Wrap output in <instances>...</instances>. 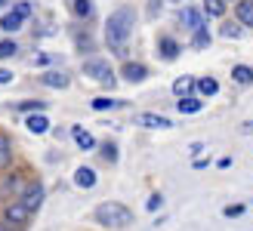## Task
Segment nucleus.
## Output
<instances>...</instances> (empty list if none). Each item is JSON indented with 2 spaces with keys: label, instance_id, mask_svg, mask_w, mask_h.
Instances as JSON below:
<instances>
[{
  "label": "nucleus",
  "instance_id": "obj_1",
  "mask_svg": "<svg viewBox=\"0 0 253 231\" xmlns=\"http://www.w3.org/2000/svg\"><path fill=\"white\" fill-rule=\"evenodd\" d=\"M133 25H136V12L133 6H118L111 16L105 19V43L108 49H115V53H124L126 40H130L133 34Z\"/></svg>",
  "mask_w": 253,
  "mask_h": 231
},
{
  "label": "nucleus",
  "instance_id": "obj_2",
  "mask_svg": "<svg viewBox=\"0 0 253 231\" xmlns=\"http://www.w3.org/2000/svg\"><path fill=\"white\" fill-rule=\"evenodd\" d=\"M93 219L108 231H118V228H126L133 222V210L126 207V203H121V200H102L93 210Z\"/></svg>",
  "mask_w": 253,
  "mask_h": 231
},
{
  "label": "nucleus",
  "instance_id": "obj_3",
  "mask_svg": "<svg viewBox=\"0 0 253 231\" xmlns=\"http://www.w3.org/2000/svg\"><path fill=\"white\" fill-rule=\"evenodd\" d=\"M84 74H86V77H93V80H99V83L108 86V89H115V86H118L115 71H111V68H108V62H102V59H86V62H84Z\"/></svg>",
  "mask_w": 253,
  "mask_h": 231
},
{
  "label": "nucleus",
  "instance_id": "obj_4",
  "mask_svg": "<svg viewBox=\"0 0 253 231\" xmlns=\"http://www.w3.org/2000/svg\"><path fill=\"white\" fill-rule=\"evenodd\" d=\"M31 219V210L25 207L22 200H16V203H9V207L3 210V222L9 225V228H22L25 222Z\"/></svg>",
  "mask_w": 253,
  "mask_h": 231
},
{
  "label": "nucleus",
  "instance_id": "obj_5",
  "mask_svg": "<svg viewBox=\"0 0 253 231\" xmlns=\"http://www.w3.org/2000/svg\"><path fill=\"white\" fill-rule=\"evenodd\" d=\"M139 126H145V130H170L173 120L170 117H164V114H155V111H142V114H136L133 117Z\"/></svg>",
  "mask_w": 253,
  "mask_h": 231
},
{
  "label": "nucleus",
  "instance_id": "obj_6",
  "mask_svg": "<svg viewBox=\"0 0 253 231\" xmlns=\"http://www.w3.org/2000/svg\"><path fill=\"white\" fill-rule=\"evenodd\" d=\"M179 25L182 28H188V31H198V28H204L207 25V19H204V9H195V6H185L182 12H179Z\"/></svg>",
  "mask_w": 253,
  "mask_h": 231
},
{
  "label": "nucleus",
  "instance_id": "obj_7",
  "mask_svg": "<svg viewBox=\"0 0 253 231\" xmlns=\"http://www.w3.org/2000/svg\"><path fill=\"white\" fill-rule=\"evenodd\" d=\"M22 203H25V207H28L31 213L37 210V207H41V203H43V185L41 182H31V185H25L22 188V197H19Z\"/></svg>",
  "mask_w": 253,
  "mask_h": 231
},
{
  "label": "nucleus",
  "instance_id": "obj_8",
  "mask_svg": "<svg viewBox=\"0 0 253 231\" xmlns=\"http://www.w3.org/2000/svg\"><path fill=\"white\" fill-rule=\"evenodd\" d=\"M145 77H148V68L142 65V62H124L121 80H126V83H142Z\"/></svg>",
  "mask_w": 253,
  "mask_h": 231
},
{
  "label": "nucleus",
  "instance_id": "obj_9",
  "mask_svg": "<svg viewBox=\"0 0 253 231\" xmlns=\"http://www.w3.org/2000/svg\"><path fill=\"white\" fill-rule=\"evenodd\" d=\"M41 80H43V86H49V89H68V83H71V77L65 74V71H43V77H41Z\"/></svg>",
  "mask_w": 253,
  "mask_h": 231
},
{
  "label": "nucleus",
  "instance_id": "obj_10",
  "mask_svg": "<svg viewBox=\"0 0 253 231\" xmlns=\"http://www.w3.org/2000/svg\"><path fill=\"white\" fill-rule=\"evenodd\" d=\"M158 53H161V59L173 62V59H179L182 46H179V40H176V37H161V40H158Z\"/></svg>",
  "mask_w": 253,
  "mask_h": 231
},
{
  "label": "nucleus",
  "instance_id": "obj_11",
  "mask_svg": "<svg viewBox=\"0 0 253 231\" xmlns=\"http://www.w3.org/2000/svg\"><path fill=\"white\" fill-rule=\"evenodd\" d=\"M235 19H238V25H241V28H253V0H238Z\"/></svg>",
  "mask_w": 253,
  "mask_h": 231
},
{
  "label": "nucleus",
  "instance_id": "obj_12",
  "mask_svg": "<svg viewBox=\"0 0 253 231\" xmlns=\"http://www.w3.org/2000/svg\"><path fill=\"white\" fill-rule=\"evenodd\" d=\"M25 126H28V133L43 136V133L49 130V117H46L43 111H37V114H31V117H25Z\"/></svg>",
  "mask_w": 253,
  "mask_h": 231
},
{
  "label": "nucleus",
  "instance_id": "obj_13",
  "mask_svg": "<svg viewBox=\"0 0 253 231\" xmlns=\"http://www.w3.org/2000/svg\"><path fill=\"white\" fill-rule=\"evenodd\" d=\"M195 77H188V74H182V77H176L173 80V93H176V99H185V96H195Z\"/></svg>",
  "mask_w": 253,
  "mask_h": 231
},
{
  "label": "nucleus",
  "instance_id": "obj_14",
  "mask_svg": "<svg viewBox=\"0 0 253 231\" xmlns=\"http://www.w3.org/2000/svg\"><path fill=\"white\" fill-rule=\"evenodd\" d=\"M22 22H25V16H22V12H19L16 6H12V9L6 12V16L0 19V28H3L6 34H12V31H19V28H22Z\"/></svg>",
  "mask_w": 253,
  "mask_h": 231
},
{
  "label": "nucleus",
  "instance_id": "obj_15",
  "mask_svg": "<svg viewBox=\"0 0 253 231\" xmlns=\"http://www.w3.org/2000/svg\"><path fill=\"white\" fill-rule=\"evenodd\" d=\"M71 136H74V145H78L81 151H93V148H96V139H93V133H86L84 126H74V130H71Z\"/></svg>",
  "mask_w": 253,
  "mask_h": 231
},
{
  "label": "nucleus",
  "instance_id": "obj_16",
  "mask_svg": "<svg viewBox=\"0 0 253 231\" xmlns=\"http://www.w3.org/2000/svg\"><path fill=\"white\" fill-rule=\"evenodd\" d=\"M22 188H25L22 176L19 173H9L3 182H0V194H22Z\"/></svg>",
  "mask_w": 253,
  "mask_h": 231
},
{
  "label": "nucleus",
  "instance_id": "obj_17",
  "mask_svg": "<svg viewBox=\"0 0 253 231\" xmlns=\"http://www.w3.org/2000/svg\"><path fill=\"white\" fill-rule=\"evenodd\" d=\"M232 80L238 86H250L253 83V65H235L232 68Z\"/></svg>",
  "mask_w": 253,
  "mask_h": 231
},
{
  "label": "nucleus",
  "instance_id": "obj_18",
  "mask_svg": "<svg viewBox=\"0 0 253 231\" xmlns=\"http://www.w3.org/2000/svg\"><path fill=\"white\" fill-rule=\"evenodd\" d=\"M195 93L198 96H216L219 93V80L216 77H201V80L195 83Z\"/></svg>",
  "mask_w": 253,
  "mask_h": 231
},
{
  "label": "nucleus",
  "instance_id": "obj_19",
  "mask_svg": "<svg viewBox=\"0 0 253 231\" xmlns=\"http://www.w3.org/2000/svg\"><path fill=\"white\" fill-rule=\"evenodd\" d=\"M74 185H78V188H93V185H96V173H93V166H81V170L74 173Z\"/></svg>",
  "mask_w": 253,
  "mask_h": 231
},
{
  "label": "nucleus",
  "instance_id": "obj_20",
  "mask_svg": "<svg viewBox=\"0 0 253 231\" xmlns=\"http://www.w3.org/2000/svg\"><path fill=\"white\" fill-rule=\"evenodd\" d=\"M176 108H179V114H198L201 108H204V102H201L198 96H185L176 102Z\"/></svg>",
  "mask_w": 253,
  "mask_h": 231
},
{
  "label": "nucleus",
  "instance_id": "obj_21",
  "mask_svg": "<svg viewBox=\"0 0 253 231\" xmlns=\"http://www.w3.org/2000/svg\"><path fill=\"white\" fill-rule=\"evenodd\" d=\"M9 157H12V142H9V136L0 133V170L9 166Z\"/></svg>",
  "mask_w": 253,
  "mask_h": 231
},
{
  "label": "nucleus",
  "instance_id": "obj_22",
  "mask_svg": "<svg viewBox=\"0 0 253 231\" xmlns=\"http://www.w3.org/2000/svg\"><path fill=\"white\" fill-rule=\"evenodd\" d=\"M222 12H225V0H204V16L219 19Z\"/></svg>",
  "mask_w": 253,
  "mask_h": 231
},
{
  "label": "nucleus",
  "instance_id": "obj_23",
  "mask_svg": "<svg viewBox=\"0 0 253 231\" xmlns=\"http://www.w3.org/2000/svg\"><path fill=\"white\" fill-rule=\"evenodd\" d=\"M115 108H124L121 99H93V111H115Z\"/></svg>",
  "mask_w": 253,
  "mask_h": 231
},
{
  "label": "nucleus",
  "instance_id": "obj_24",
  "mask_svg": "<svg viewBox=\"0 0 253 231\" xmlns=\"http://www.w3.org/2000/svg\"><path fill=\"white\" fill-rule=\"evenodd\" d=\"M16 111H31V114H37V111H46V102H37V99H25V102H19V105H12Z\"/></svg>",
  "mask_w": 253,
  "mask_h": 231
},
{
  "label": "nucleus",
  "instance_id": "obj_25",
  "mask_svg": "<svg viewBox=\"0 0 253 231\" xmlns=\"http://www.w3.org/2000/svg\"><path fill=\"white\" fill-rule=\"evenodd\" d=\"M192 46H195V49L210 46V31H207V25H204V28H198V31L192 34Z\"/></svg>",
  "mask_w": 253,
  "mask_h": 231
},
{
  "label": "nucleus",
  "instance_id": "obj_26",
  "mask_svg": "<svg viewBox=\"0 0 253 231\" xmlns=\"http://www.w3.org/2000/svg\"><path fill=\"white\" fill-rule=\"evenodd\" d=\"M74 12L81 19H90L93 16V0H74Z\"/></svg>",
  "mask_w": 253,
  "mask_h": 231
},
{
  "label": "nucleus",
  "instance_id": "obj_27",
  "mask_svg": "<svg viewBox=\"0 0 253 231\" xmlns=\"http://www.w3.org/2000/svg\"><path fill=\"white\" fill-rule=\"evenodd\" d=\"M244 213H247V203H229V207L222 210L225 219H238V216H244Z\"/></svg>",
  "mask_w": 253,
  "mask_h": 231
},
{
  "label": "nucleus",
  "instance_id": "obj_28",
  "mask_svg": "<svg viewBox=\"0 0 253 231\" xmlns=\"http://www.w3.org/2000/svg\"><path fill=\"white\" fill-rule=\"evenodd\" d=\"M19 53V43L16 40H0V59H9Z\"/></svg>",
  "mask_w": 253,
  "mask_h": 231
},
{
  "label": "nucleus",
  "instance_id": "obj_29",
  "mask_svg": "<svg viewBox=\"0 0 253 231\" xmlns=\"http://www.w3.org/2000/svg\"><path fill=\"white\" fill-rule=\"evenodd\" d=\"M241 25L238 22H222V37H241Z\"/></svg>",
  "mask_w": 253,
  "mask_h": 231
},
{
  "label": "nucleus",
  "instance_id": "obj_30",
  "mask_svg": "<svg viewBox=\"0 0 253 231\" xmlns=\"http://www.w3.org/2000/svg\"><path fill=\"white\" fill-rule=\"evenodd\" d=\"M102 157H105L108 163H118V145H115V142H105V145H102Z\"/></svg>",
  "mask_w": 253,
  "mask_h": 231
},
{
  "label": "nucleus",
  "instance_id": "obj_31",
  "mask_svg": "<svg viewBox=\"0 0 253 231\" xmlns=\"http://www.w3.org/2000/svg\"><path fill=\"white\" fill-rule=\"evenodd\" d=\"M161 203H164V197H161L158 191H155V194L148 197V203H145V207H148V213H155V210H161Z\"/></svg>",
  "mask_w": 253,
  "mask_h": 231
},
{
  "label": "nucleus",
  "instance_id": "obj_32",
  "mask_svg": "<svg viewBox=\"0 0 253 231\" xmlns=\"http://www.w3.org/2000/svg\"><path fill=\"white\" fill-rule=\"evenodd\" d=\"M56 62V56H49V53H37L34 56V65H53Z\"/></svg>",
  "mask_w": 253,
  "mask_h": 231
},
{
  "label": "nucleus",
  "instance_id": "obj_33",
  "mask_svg": "<svg viewBox=\"0 0 253 231\" xmlns=\"http://www.w3.org/2000/svg\"><path fill=\"white\" fill-rule=\"evenodd\" d=\"M207 166H210V157L204 160V157H198L195 163H192V170H207Z\"/></svg>",
  "mask_w": 253,
  "mask_h": 231
},
{
  "label": "nucleus",
  "instance_id": "obj_34",
  "mask_svg": "<svg viewBox=\"0 0 253 231\" xmlns=\"http://www.w3.org/2000/svg\"><path fill=\"white\" fill-rule=\"evenodd\" d=\"M0 83H12V71H6V68H0Z\"/></svg>",
  "mask_w": 253,
  "mask_h": 231
},
{
  "label": "nucleus",
  "instance_id": "obj_35",
  "mask_svg": "<svg viewBox=\"0 0 253 231\" xmlns=\"http://www.w3.org/2000/svg\"><path fill=\"white\" fill-rule=\"evenodd\" d=\"M158 9H161V0H148V16H155Z\"/></svg>",
  "mask_w": 253,
  "mask_h": 231
},
{
  "label": "nucleus",
  "instance_id": "obj_36",
  "mask_svg": "<svg viewBox=\"0 0 253 231\" xmlns=\"http://www.w3.org/2000/svg\"><path fill=\"white\" fill-rule=\"evenodd\" d=\"M216 166H219V170H229V166H232V157H219Z\"/></svg>",
  "mask_w": 253,
  "mask_h": 231
},
{
  "label": "nucleus",
  "instance_id": "obj_37",
  "mask_svg": "<svg viewBox=\"0 0 253 231\" xmlns=\"http://www.w3.org/2000/svg\"><path fill=\"white\" fill-rule=\"evenodd\" d=\"M204 151V142H192V154H201Z\"/></svg>",
  "mask_w": 253,
  "mask_h": 231
},
{
  "label": "nucleus",
  "instance_id": "obj_38",
  "mask_svg": "<svg viewBox=\"0 0 253 231\" xmlns=\"http://www.w3.org/2000/svg\"><path fill=\"white\" fill-rule=\"evenodd\" d=\"M241 133H253V120H247V123H241Z\"/></svg>",
  "mask_w": 253,
  "mask_h": 231
},
{
  "label": "nucleus",
  "instance_id": "obj_39",
  "mask_svg": "<svg viewBox=\"0 0 253 231\" xmlns=\"http://www.w3.org/2000/svg\"><path fill=\"white\" fill-rule=\"evenodd\" d=\"M0 231H12V228H0Z\"/></svg>",
  "mask_w": 253,
  "mask_h": 231
},
{
  "label": "nucleus",
  "instance_id": "obj_40",
  "mask_svg": "<svg viewBox=\"0 0 253 231\" xmlns=\"http://www.w3.org/2000/svg\"><path fill=\"white\" fill-rule=\"evenodd\" d=\"M3 3H6V0H0V6H3Z\"/></svg>",
  "mask_w": 253,
  "mask_h": 231
}]
</instances>
